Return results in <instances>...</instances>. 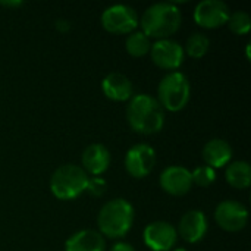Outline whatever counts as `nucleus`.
<instances>
[{
    "label": "nucleus",
    "instance_id": "f257e3e1",
    "mask_svg": "<svg viewBox=\"0 0 251 251\" xmlns=\"http://www.w3.org/2000/svg\"><path fill=\"white\" fill-rule=\"evenodd\" d=\"M126 118L131 128L138 134H156L163 128L165 112L156 97L149 94H138L131 99Z\"/></svg>",
    "mask_w": 251,
    "mask_h": 251
},
{
    "label": "nucleus",
    "instance_id": "bb28decb",
    "mask_svg": "<svg viewBox=\"0 0 251 251\" xmlns=\"http://www.w3.org/2000/svg\"><path fill=\"white\" fill-rule=\"evenodd\" d=\"M250 44H247V60H250Z\"/></svg>",
    "mask_w": 251,
    "mask_h": 251
},
{
    "label": "nucleus",
    "instance_id": "2eb2a0df",
    "mask_svg": "<svg viewBox=\"0 0 251 251\" xmlns=\"http://www.w3.org/2000/svg\"><path fill=\"white\" fill-rule=\"evenodd\" d=\"M81 160L85 172L99 176L109 169L110 153L103 144H91L84 150Z\"/></svg>",
    "mask_w": 251,
    "mask_h": 251
},
{
    "label": "nucleus",
    "instance_id": "412c9836",
    "mask_svg": "<svg viewBox=\"0 0 251 251\" xmlns=\"http://www.w3.org/2000/svg\"><path fill=\"white\" fill-rule=\"evenodd\" d=\"M228 25H229V29L234 34L244 35V34H247L250 31L251 28L250 15L247 12H244V10H237V12L229 15Z\"/></svg>",
    "mask_w": 251,
    "mask_h": 251
},
{
    "label": "nucleus",
    "instance_id": "0eeeda50",
    "mask_svg": "<svg viewBox=\"0 0 251 251\" xmlns=\"http://www.w3.org/2000/svg\"><path fill=\"white\" fill-rule=\"evenodd\" d=\"M156 165V151L149 144H137L131 147L125 156V169L126 172L137 178H146L151 174Z\"/></svg>",
    "mask_w": 251,
    "mask_h": 251
},
{
    "label": "nucleus",
    "instance_id": "ddd939ff",
    "mask_svg": "<svg viewBox=\"0 0 251 251\" xmlns=\"http://www.w3.org/2000/svg\"><path fill=\"white\" fill-rule=\"evenodd\" d=\"M178 229L184 241L190 244L199 243L207 232V218L201 210H190L181 218Z\"/></svg>",
    "mask_w": 251,
    "mask_h": 251
},
{
    "label": "nucleus",
    "instance_id": "dca6fc26",
    "mask_svg": "<svg viewBox=\"0 0 251 251\" xmlns=\"http://www.w3.org/2000/svg\"><path fill=\"white\" fill-rule=\"evenodd\" d=\"M106 243L100 232L82 229L66 240L65 251H104Z\"/></svg>",
    "mask_w": 251,
    "mask_h": 251
},
{
    "label": "nucleus",
    "instance_id": "aec40b11",
    "mask_svg": "<svg viewBox=\"0 0 251 251\" xmlns=\"http://www.w3.org/2000/svg\"><path fill=\"white\" fill-rule=\"evenodd\" d=\"M209 47H210V40L204 34L196 32V34H191L190 38L187 40L185 50H187L188 56H191L194 59H200L209 51Z\"/></svg>",
    "mask_w": 251,
    "mask_h": 251
},
{
    "label": "nucleus",
    "instance_id": "5701e85b",
    "mask_svg": "<svg viewBox=\"0 0 251 251\" xmlns=\"http://www.w3.org/2000/svg\"><path fill=\"white\" fill-rule=\"evenodd\" d=\"M87 191L91 194V196H96V197H100L103 196V193L106 191V182L96 176V178H90L88 179V185H87Z\"/></svg>",
    "mask_w": 251,
    "mask_h": 251
},
{
    "label": "nucleus",
    "instance_id": "1a4fd4ad",
    "mask_svg": "<svg viewBox=\"0 0 251 251\" xmlns=\"http://www.w3.org/2000/svg\"><path fill=\"white\" fill-rule=\"evenodd\" d=\"M229 7L222 0H203L196 6L194 21L203 28H219L229 19Z\"/></svg>",
    "mask_w": 251,
    "mask_h": 251
},
{
    "label": "nucleus",
    "instance_id": "20e7f679",
    "mask_svg": "<svg viewBox=\"0 0 251 251\" xmlns=\"http://www.w3.org/2000/svg\"><path fill=\"white\" fill-rule=\"evenodd\" d=\"M87 172L75 165H63L54 171L50 179V190L59 200H74L87 191Z\"/></svg>",
    "mask_w": 251,
    "mask_h": 251
},
{
    "label": "nucleus",
    "instance_id": "7ed1b4c3",
    "mask_svg": "<svg viewBox=\"0 0 251 251\" xmlns=\"http://www.w3.org/2000/svg\"><path fill=\"white\" fill-rule=\"evenodd\" d=\"M134 222V207L124 199H115L107 201L99 212L97 224L101 235L107 238L125 237Z\"/></svg>",
    "mask_w": 251,
    "mask_h": 251
},
{
    "label": "nucleus",
    "instance_id": "f8f14e48",
    "mask_svg": "<svg viewBox=\"0 0 251 251\" xmlns=\"http://www.w3.org/2000/svg\"><path fill=\"white\" fill-rule=\"evenodd\" d=\"M160 187L171 196H184L193 187L191 172L184 166H169L160 174Z\"/></svg>",
    "mask_w": 251,
    "mask_h": 251
},
{
    "label": "nucleus",
    "instance_id": "f3484780",
    "mask_svg": "<svg viewBox=\"0 0 251 251\" xmlns=\"http://www.w3.org/2000/svg\"><path fill=\"white\" fill-rule=\"evenodd\" d=\"M232 157V149L228 144V141L222 138H213L207 141V144L203 149V159L207 166L212 169L215 168H224L229 163Z\"/></svg>",
    "mask_w": 251,
    "mask_h": 251
},
{
    "label": "nucleus",
    "instance_id": "393cba45",
    "mask_svg": "<svg viewBox=\"0 0 251 251\" xmlns=\"http://www.w3.org/2000/svg\"><path fill=\"white\" fill-rule=\"evenodd\" d=\"M0 6H4V7H19V6H22V1H0Z\"/></svg>",
    "mask_w": 251,
    "mask_h": 251
},
{
    "label": "nucleus",
    "instance_id": "9d476101",
    "mask_svg": "<svg viewBox=\"0 0 251 251\" xmlns=\"http://www.w3.org/2000/svg\"><path fill=\"white\" fill-rule=\"evenodd\" d=\"M151 60L154 65H157L162 69L174 71L178 69L184 62V49L182 46L171 38L157 40L151 49Z\"/></svg>",
    "mask_w": 251,
    "mask_h": 251
},
{
    "label": "nucleus",
    "instance_id": "a878e982",
    "mask_svg": "<svg viewBox=\"0 0 251 251\" xmlns=\"http://www.w3.org/2000/svg\"><path fill=\"white\" fill-rule=\"evenodd\" d=\"M56 26H57L60 31H68V29H69V24H68L66 21H57Z\"/></svg>",
    "mask_w": 251,
    "mask_h": 251
},
{
    "label": "nucleus",
    "instance_id": "4468645a",
    "mask_svg": "<svg viewBox=\"0 0 251 251\" xmlns=\"http://www.w3.org/2000/svg\"><path fill=\"white\" fill-rule=\"evenodd\" d=\"M103 93L113 101H125L132 97V84L129 78L121 72H110L101 82Z\"/></svg>",
    "mask_w": 251,
    "mask_h": 251
},
{
    "label": "nucleus",
    "instance_id": "6e6552de",
    "mask_svg": "<svg viewBox=\"0 0 251 251\" xmlns=\"http://www.w3.org/2000/svg\"><path fill=\"white\" fill-rule=\"evenodd\" d=\"M215 219L222 229L228 232H238L247 225L249 212L240 201L225 200L218 204L215 210Z\"/></svg>",
    "mask_w": 251,
    "mask_h": 251
},
{
    "label": "nucleus",
    "instance_id": "6ab92c4d",
    "mask_svg": "<svg viewBox=\"0 0 251 251\" xmlns=\"http://www.w3.org/2000/svg\"><path fill=\"white\" fill-rule=\"evenodd\" d=\"M125 47L131 56L143 57L150 51L151 43H150V38L147 35H144L141 31H137V32H131L128 35L126 41H125Z\"/></svg>",
    "mask_w": 251,
    "mask_h": 251
},
{
    "label": "nucleus",
    "instance_id": "9b49d317",
    "mask_svg": "<svg viewBox=\"0 0 251 251\" xmlns=\"http://www.w3.org/2000/svg\"><path fill=\"white\" fill-rule=\"evenodd\" d=\"M178 240L176 229L163 221L151 222L144 229V243L153 251H169L174 249Z\"/></svg>",
    "mask_w": 251,
    "mask_h": 251
},
{
    "label": "nucleus",
    "instance_id": "cd10ccee",
    "mask_svg": "<svg viewBox=\"0 0 251 251\" xmlns=\"http://www.w3.org/2000/svg\"><path fill=\"white\" fill-rule=\"evenodd\" d=\"M174 251H188L187 249H176V250H174Z\"/></svg>",
    "mask_w": 251,
    "mask_h": 251
},
{
    "label": "nucleus",
    "instance_id": "b1692460",
    "mask_svg": "<svg viewBox=\"0 0 251 251\" xmlns=\"http://www.w3.org/2000/svg\"><path fill=\"white\" fill-rule=\"evenodd\" d=\"M110 251H135V249L129 244V243H124V241H121V243H116Z\"/></svg>",
    "mask_w": 251,
    "mask_h": 251
},
{
    "label": "nucleus",
    "instance_id": "423d86ee",
    "mask_svg": "<svg viewBox=\"0 0 251 251\" xmlns=\"http://www.w3.org/2000/svg\"><path fill=\"white\" fill-rule=\"evenodd\" d=\"M101 25L112 34H131L138 26V16L131 6L113 4L103 12Z\"/></svg>",
    "mask_w": 251,
    "mask_h": 251
},
{
    "label": "nucleus",
    "instance_id": "39448f33",
    "mask_svg": "<svg viewBox=\"0 0 251 251\" xmlns=\"http://www.w3.org/2000/svg\"><path fill=\"white\" fill-rule=\"evenodd\" d=\"M190 94L191 87L188 78L181 72H169L159 84L157 101L169 112H179L190 101Z\"/></svg>",
    "mask_w": 251,
    "mask_h": 251
},
{
    "label": "nucleus",
    "instance_id": "a211bd4d",
    "mask_svg": "<svg viewBox=\"0 0 251 251\" xmlns=\"http://www.w3.org/2000/svg\"><path fill=\"white\" fill-rule=\"evenodd\" d=\"M226 182L237 190H246L251 184V168L244 160L232 162L225 172Z\"/></svg>",
    "mask_w": 251,
    "mask_h": 251
},
{
    "label": "nucleus",
    "instance_id": "f03ea898",
    "mask_svg": "<svg viewBox=\"0 0 251 251\" xmlns=\"http://www.w3.org/2000/svg\"><path fill=\"white\" fill-rule=\"evenodd\" d=\"M182 22L181 12L174 3H156L146 9L141 16V32L149 38L165 40L174 35Z\"/></svg>",
    "mask_w": 251,
    "mask_h": 251
},
{
    "label": "nucleus",
    "instance_id": "4be33fe9",
    "mask_svg": "<svg viewBox=\"0 0 251 251\" xmlns=\"http://www.w3.org/2000/svg\"><path fill=\"white\" fill-rule=\"evenodd\" d=\"M191 179H193V184L206 188V187H210L216 181V172L210 166L203 165V166L196 168L194 172H191Z\"/></svg>",
    "mask_w": 251,
    "mask_h": 251
}]
</instances>
